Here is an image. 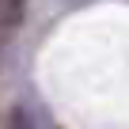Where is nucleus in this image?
<instances>
[{
    "mask_svg": "<svg viewBox=\"0 0 129 129\" xmlns=\"http://www.w3.org/2000/svg\"><path fill=\"white\" fill-rule=\"evenodd\" d=\"M8 129H30V125H27V114H23V110H12V114H8Z\"/></svg>",
    "mask_w": 129,
    "mask_h": 129,
    "instance_id": "1",
    "label": "nucleus"
}]
</instances>
